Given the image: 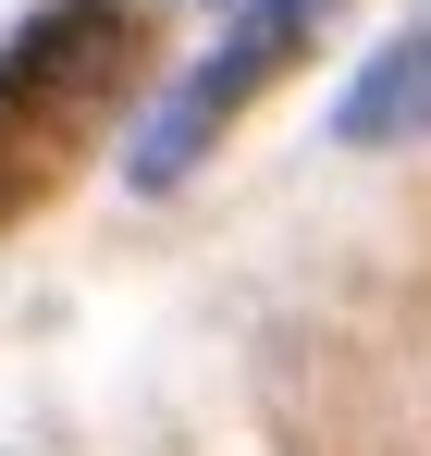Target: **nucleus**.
I'll return each mask as SVG.
<instances>
[{
    "instance_id": "obj_1",
    "label": "nucleus",
    "mask_w": 431,
    "mask_h": 456,
    "mask_svg": "<svg viewBox=\"0 0 431 456\" xmlns=\"http://www.w3.org/2000/svg\"><path fill=\"white\" fill-rule=\"evenodd\" d=\"M321 12H333V0H247V12H234V37H222L210 62L160 99V124L136 136V185H173V173H185V149H210L222 124H234V111H247V99L284 75L308 37H321Z\"/></svg>"
},
{
    "instance_id": "obj_2",
    "label": "nucleus",
    "mask_w": 431,
    "mask_h": 456,
    "mask_svg": "<svg viewBox=\"0 0 431 456\" xmlns=\"http://www.w3.org/2000/svg\"><path fill=\"white\" fill-rule=\"evenodd\" d=\"M111 62H124V0H50L0 50V124H25L37 99H86Z\"/></svg>"
},
{
    "instance_id": "obj_3",
    "label": "nucleus",
    "mask_w": 431,
    "mask_h": 456,
    "mask_svg": "<svg viewBox=\"0 0 431 456\" xmlns=\"http://www.w3.org/2000/svg\"><path fill=\"white\" fill-rule=\"evenodd\" d=\"M333 136H346V149H407V136H431V25H407V37L346 86Z\"/></svg>"
}]
</instances>
